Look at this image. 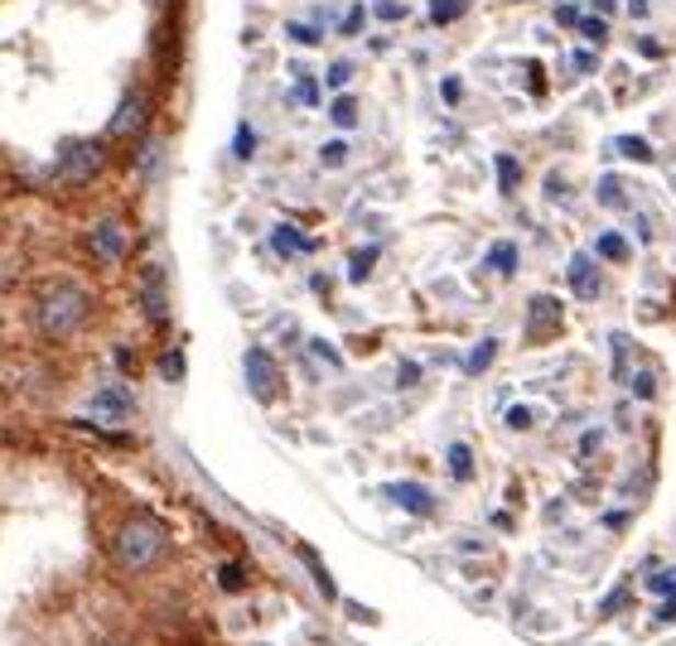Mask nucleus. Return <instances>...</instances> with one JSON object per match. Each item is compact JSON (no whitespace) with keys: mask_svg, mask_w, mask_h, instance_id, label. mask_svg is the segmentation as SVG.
I'll list each match as a JSON object with an SVG mask.
<instances>
[{"mask_svg":"<svg viewBox=\"0 0 676 646\" xmlns=\"http://www.w3.org/2000/svg\"><path fill=\"white\" fill-rule=\"evenodd\" d=\"M88 314H92V295L78 280H54V285H44L40 299H34V328H40V338H48V343L72 338L88 324Z\"/></svg>","mask_w":676,"mask_h":646,"instance_id":"f257e3e1","label":"nucleus"},{"mask_svg":"<svg viewBox=\"0 0 676 646\" xmlns=\"http://www.w3.org/2000/svg\"><path fill=\"white\" fill-rule=\"evenodd\" d=\"M169 535H165V521L150 517V511H136V517H126L112 535V559L126 575H145V569L160 565Z\"/></svg>","mask_w":676,"mask_h":646,"instance_id":"f03ea898","label":"nucleus"},{"mask_svg":"<svg viewBox=\"0 0 676 646\" xmlns=\"http://www.w3.org/2000/svg\"><path fill=\"white\" fill-rule=\"evenodd\" d=\"M97 174H102V145L97 140H68L64 150H58V184L82 189V184H92Z\"/></svg>","mask_w":676,"mask_h":646,"instance_id":"7ed1b4c3","label":"nucleus"},{"mask_svg":"<svg viewBox=\"0 0 676 646\" xmlns=\"http://www.w3.org/2000/svg\"><path fill=\"white\" fill-rule=\"evenodd\" d=\"M136 299H140V314L150 324H165L169 319V280H165V265L150 261L136 280Z\"/></svg>","mask_w":676,"mask_h":646,"instance_id":"20e7f679","label":"nucleus"},{"mask_svg":"<svg viewBox=\"0 0 676 646\" xmlns=\"http://www.w3.org/2000/svg\"><path fill=\"white\" fill-rule=\"evenodd\" d=\"M241 367H247V386H251V396H257V400H275V392H281V372H275L271 352H266V348H247Z\"/></svg>","mask_w":676,"mask_h":646,"instance_id":"39448f33","label":"nucleus"},{"mask_svg":"<svg viewBox=\"0 0 676 646\" xmlns=\"http://www.w3.org/2000/svg\"><path fill=\"white\" fill-rule=\"evenodd\" d=\"M145 121H150V102H145V92H126L106 131H112L116 140H131V136H140V131H145Z\"/></svg>","mask_w":676,"mask_h":646,"instance_id":"423d86ee","label":"nucleus"},{"mask_svg":"<svg viewBox=\"0 0 676 646\" xmlns=\"http://www.w3.org/2000/svg\"><path fill=\"white\" fill-rule=\"evenodd\" d=\"M551 333H561V304L551 295H537L527 304V338L531 343H547Z\"/></svg>","mask_w":676,"mask_h":646,"instance_id":"0eeeda50","label":"nucleus"},{"mask_svg":"<svg viewBox=\"0 0 676 646\" xmlns=\"http://www.w3.org/2000/svg\"><path fill=\"white\" fill-rule=\"evenodd\" d=\"M88 247H92V256H97L102 265H116L121 256H126V231H121V223H112V217H106V223L92 227Z\"/></svg>","mask_w":676,"mask_h":646,"instance_id":"6e6552de","label":"nucleus"},{"mask_svg":"<svg viewBox=\"0 0 676 646\" xmlns=\"http://www.w3.org/2000/svg\"><path fill=\"white\" fill-rule=\"evenodd\" d=\"M92 416L97 420H131L136 416V396L126 392V386H102V392L92 396Z\"/></svg>","mask_w":676,"mask_h":646,"instance_id":"1a4fd4ad","label":"nucleus"},{"mask_svg":"<svg viewBox=\"0 0 676 646\" xmlns=\"http://www.w3.org/2000/svg\"><path fill=\"white\" fill-rule=\"evenodd\" d=\"M386 497H392L396 507L416 511V517H430V511H435V497L426 492V487H416V483H392V487H386Z\"/></svg>","mask_w":676,"mask_h":646,"instance_id":"9d476101","label":"nucleus"},{"mask_svg":"<svg viewBox=\"0 0 676 646\" xmlns=\"http://www.w3.org/2000/svg\"><path fill=\"white\" fill-rule=\"evenodd\" d=\"M565 275H571V290H575V295L579 299H595L599 295V271H595V261H589V256H571V271H565Z\"/></svg>","mask_w":676,"mask_h":646,"instance_id":"9b49d317","label":"nucleus"},{"mask_svg":"<svg viewBox=\"0 0 676 646\" xmlns=\"http://www.w3.org/2000/svg\"><path fill=\"white\" fill-rule=\"evenodd\" d=\"M271 247L281 251V256H309V251H314V241L305 237V231H295L290 223H281V227L271 231Z\"/></svg>","mask_w":676,"mask_h":646,"instance_id":"f8f14e48","label":"nucleus"},{"mask_svg":"<svg viewBox=\"0 0 676 646\" xmlns=\"http://www.w3.org/2000/svg\"><path fill=\"white\" fill-rule=\"evenodd\" d=\"M488 265H493L498 275H512V271H517V247H512V241H498V247L488 251Z\"/></svg>","mask_w":676,"mask_h":646,"instance_id":"ddd939ff","label":"nucleus"},{"mask_svg":"<svg viewBox=\"0 0 676 646\" xmlns=\"http://www.w3.org/2000/svg\"><path fill=\"white\" fill-rule=\"evenodd\" d=\"M469 10V0H430V20L435 24H454Z\"/></svg>","mask_w":676,"mask_h":646,"instance_id":"4468645a","label":"nucleus"},{"mask_svg":"<svg viewBox=\"0 0 676 646\" xmlns=\"http://www.w3.org/2000/svg\"><path fill=\"white\" fill-rule=\"evenodd\" d=\"M329 116H334V126H358V102H353V97H334V102H329Z\"/></svg>","mask_w":676,"mask_h":646,"instance_id":"2eb2a0df","label":"nucleus"},{"mask_svg":"<svg viewBox=\"0 0 676 646\" xmlns=\"http://www.w3.org/2000/svg\"><path fill=\"white\" fill-rule=\"evenodd\" d=\"M595 251L604 256V261H628V241L619 237V231H604V237L595 241Z\"/></svg>","mask_w":676,"mask_h":646,"instance_id":"dca6fc26","label":"nucleus"},{"mask_svg":"<svg viewBox=\"0 0 676 646\" xmlns=\"http://www.w3.org/2000/svg\"><path fill=\"white\" fill-rule=\"evenodd\" d=\"M493 165H498V189H503V193H512V189H517V179H522V165H517L512 155H498Z\"/></svg>","mask_w":676,"mask_h":646,"instance_id":"f3484780","label":"nucleus"},{"mask_svg":"<svg viewBox=\"0 0 676 646\" xmlns=\"http://www.w3.org/2000/svg\"><path fill=\"white\" fill-rule=\"evenodd\" d=\"M613 150L628 155V160H638V165H647V160H652L647 140H638V136H619V140H613Z\"/></svg>","mask_w":676,"mask_h":646,"instance_id":"a211bd4d","label":"nucleus"},{"mask_svg":"<svg viewBox=\"0 0 676 646\" xmlns=\"http://www.w3.org/2000/svg\"><path fill=\"white\" fill-rule=\"evenodd\" d=\"M372 261H378V247H368V251H353V265H348V280H353V285H362V280L372 275Z\"/></svg>","mask_w":676,"mask_h":646,"instance_id":"6ab92c4d","label":"nucleus"},{"mask_svg":"<svg viewBox=\"0 0 676 646\" xmlns=\"http://www.w3.org/2000/svg\"><path fill=\"white\" fill-rule=\"evenodd\" d=\"M493 352H498V343H493V338H483V343H478V348L464 358V372H483V367H488V362H493Z\"/></svg>","mask_w":676,"mask_h":646,"instance_id":"aec40b11","label":"nucleus"},{"mask_svg":"<svg viewBox=\"0 0 676 646\" xmlns=\"http://www.w3.org/2000/svg\"><path fill=\"white\" fill-rule=\"evenodd\" d=\"M233 155H237V160H251V155H257V131H251V126H237Z\"/></svg>","mask_w":676,"mask_h":646,"instance_id":"412c9836","label":"nucleus"},{"mask_svg":"<svg viewBox=\"0 0 676 646\" xmlns=\"http://www.w3.org/2000/svg\"><path fill=\"white\" fill-rule=\"evenodd\" d=\"M343 160H348V140H324V145H319V165L338 169Z\"/></svg>","mask_w":676,"mask_h":646,"instance_id":"4be33fe9","label":"nucleus"},{"mask_svg":"<svg viewBox=\"0 0 676 646\" xmlns=\"http://www.w3.org/2000/svg\"><path fill=\"white\" fill-rule=\"evenodd\" d=\"M599 203H604V208H623V193H619V179H613V174L599 179Z\"/></svg>","mask_w":676,"mask_h":646,"instance_id":"5701e85b","label":"nucleus"},{"mask_svg":"<svg viewBox=\"0 0 676 646\" xmlns=\"http://www.w3.org/2000/svg\"><path fill=\"white\" fill-rule=\"evenodd\" d=\"M647 589H652V593H676V569H652V575H647Z\"/></svg>","mask_w":676,"mask_h":646,"instance_id":"b1692460","label":"nucleus"},{"mask_svg":"<svg viewBox=\"0 0 676 646\" xmlns=\"http://www.w3.org/2000/svg\"><path fill=\"white\" fill-rule=\"evenodd\" d=\"M579 34H585L589 44H604V39H609V24H604V15H599V20H585V15H579Z\"/></svg>","mask_w":676,"mask_h":646,"instance_id":"393cba45","label":"nucleus"},{"mask_svg":"<svg viewBox=\"0 0 676 646\" xmlns=\"http://www.w3.org/2000/svg\"><path fill=\"white\" fill-rule=\"evenodd\" d=\"M450 468H454V478H469V473H474V458H469V449H464V444H454V449H450Z\"/></svg>","mask_w":676,"mask_h":646,"instance_id":"a878e982","label":"nucleus"},{"mask_svg":"<svg viewBox=\"0 0 676 646\" xmlns=\"http://www.w3.org/2000/svg\"><path fill=\"white\" fill-rule=\"evenodd\" d=\"M160 376H165V382H179V376H184V358H179V352H165V358H160Z\"/></svg>","mask_w":676,"mask_h":646,"instance_id":"bb28decb","label":"nucleus"},{"mask_svg":"<svg viewBox=\"0 0 676 646\" xmlns=\"http://www.w3.org/2000/svg\"><path fill=\"white\" fill-rule=\"evenodd\" d=\"M160 155H165V145H160V140H150V145H145V155H140V174H145V179L155 174V165H160Z\"/></svg>","mask_w":676,"mask_h":646,"instance_id":"cd10ccee","label":"nucleus"},{"mask_svg":"<svg viewBox=\"0 0 676 646\" xmlns=\"http://www.w3.org/2000/svg\"><path fill=\"white\" fill-rule=\"evenodd\" d=\"M290 39H295V44H305V48H314V44H319V30H314V24H290Z\"/></svg>","mask_w":676,"mask_h":646,"instance_id":"c85d7f7f","label":"nucleus"},{"mask_svg":"<svg viewBox=\"0 0 676 646\" xmlns=\"http://www.w3.org/2000/svg\"><path fill=\"white\" fill-rule=\"evenodd\" d=\"M372 15H378V20H402L406 5H402V0H378V5H372Z\"/></svg>","mask_w":676,"mask_h":646,"instance_id":"c756f323","label":"nucleus"},{"mask_svg":"<svg viewBox=\"0 0 676 646\" xmlns=\"http://www.w3.org/2000/svg\"><path fill=\"white\" fill-rule=\"evenodd\" d=\"M305 565H309V575L319 579V589H324V593H329V599H334V579H329V575H324V569H319V559H314V551H305Z\"/></svg>","mask_w":676,"mask_h":646,"instance_id":"7c9ffc66","label":"nucleus"},{"mask_svg":"<svg viewBox=\"0 0 676 646\" xmlns=\"http://www.w3.org/2000/svg\"><path fill=\"white\" fill-rule=\"evenodd\" d=\"M348 78H353V68H348V64H334L329 72H324V82H329V88H348Z\"/></svg>","mask_w":676,"mask_h":646,"instance_id":"2f4dec72","label":"nucleus"},{"mask_svg":"<svg viewBox=\"0 0 676 646\" xmlns=\"http://www.w3.org/2000/svg\"><path fill=\"white\" fill-rule=\"evenodd\" d=\"M309 348H314V358H319V362H329V367H334V372H338V367H343V358H338V352H334L329 343H319V338H314V343H309Z\"/></svg>","mask_w":676,"mask_h":646,"instance_id":"473e14b6","label":"nucleus"},{"mask_svg":"<svg viewBox=\"0 0 676 646\" xmlns=\"http://www.w3.org/2000/svg\"><path fill=\"white\" fill-rule=\"evenodd\" d=\"M295 97H300V102H305V106L319 102V92H314V82H309V78H300V82H295Z\"/></svg>","mask_w":676,"mask_h":646,"instance_id":"72a5a7b5","label":"nucleus"},{"mask_svg":"<svg viewBox=\"0 0 676 646\" xmlns=\"http://www.w3.org/2000/svg\"><path fill=\"white\" fill-rule=\"evenodd\" d=\"M362 15H368V10H362V5L348 10V15H343V34H358V30H362Z\"/></svg>","mask_w":676,"mask_h":646,"instance_id":"f704fd0d","label":"nucleus"},{"mask_svg":"<svg viewBox=\"0 0 676 646\" xmlns=\"http://www.w3.org/2000/svg\"><path fill=\"white\" fill-rule=\"evenodd\" d=\"M599 444H604V434H599V430H589L585 439H579V454H595Z\"/></svg>","mask_w":676,"mask_h":646,"instance_id":"c9c22d12","label":"nucleus"},{"mask_svg":"<svg viewBox=\"0 0 676 646\" xmlns=\"http://www.w3.org/2000/svg\"><path fill=\"white\" fill-rule=\"evenodd\" d=\"M507 424H512V430H527V424H531V410H522V406H517L512 416H507Z\"/></svg>","mask_w":676,"mask_h":646,"instance_id":"e433bc0d","label":"nucleus"},{"mask_svg":"<svg viewBox=\"0 0 676 646\" xmlns=\"http://www.w3.org/2000/svg\"><path fill=\"white\" fill-rule=\"evenodd\" d=\"M223 589H241V569H237V565L223 569Z\"/></svg>","mask_w":676,"mask_h":646,"instance_id":"4c0bfd02","label":"nucleus"},{"mask_svg":"<svg viewBox=\"0 0 676 646\" xmlns=\"http://www.w3.org/2000/svg\"><path fill=\"white\" fill-rule=\"evenodd\" d=\"M657 623H676V593H667V608L657 613Z\"/></svg>","mask_w":676,"mask_h":646,"instance_id":"58836bf2","label":"nucleus"},{"mask_svg":"<svg viewBox=\"0 0 676 646\" xmlns=\"http://www.w3.org/2000/svg\"><path fill=\"white\" fill-rule=\"evenodd\" d=\"M555 20H561V24H579V10L575 5H561V10H555Z\"/></svg>","mask_w":676,"mask_h":646,"instance_id":"ea45409f","label":"nucleus"},{"mask_svg":"<svg viewBox=\"0 0 676 646\" xmlns=\"http://www.w3.org/2000/svg\"><path fill=\"white\" fill-rule=\"evenodd\" d=\"M628 15L643 20V15H647V0H628Z\"/></svg>","mask_w":676,"mask_h":646,"instance_id":"a19ab883","label":"nucleus"},{"mask_svg":"<svg viewBox=\"0 0 676 646\" xmlns=\"http://www.w3.org/2000/svg\"><path fill=\"white\" fill-rule=\"evenodd\" d=\"M440 92H444V97H450V102H459V92H464V88H459V82L450 78V82H440Z\"/></svg>","mask_w":676,"mask_h":646,"instance_id":"79ce46f5","label":"nucleus"},{"mask_svg":"<svg viewBox=\"0 0 676 646\" xmlns=\"http://www.w3.org/2000/svg\"><path fill=\"white\" fill-rule=\"evenodd\" d=\"M416 376H420V367H416V362H406V367H402V386H410Z\"/></svg>","mask_w":676,"mask_h":646,"instance_id":"37998d69","label":"nucleus"},{"mask_svg":"<svg viewBox=\"0 0 676 646\" xmlns=\"http://www.w3.org/2000/svg\"><path fill=\"white\" fill-rule=\"evenodd\" d=\"M0 290H5V265H0Z\"/></svg>","mask_w":676,"mask_h":646,"instance_id":"c03bdc74","label":"nucleus"},{"mask_svg":"<svg viewBox=\"0 0 676 646\" xmlns=\"http://www.w3.org/2000/svg\"><path fill=\"white\" fill-rule=\"evenodd\" d=\"M106 646H126V642H106Z\"/></svg>","mask_w":676,"mask_h":646,"instance_id":"a18cd8bd","label":"nucleus"},{"mask_svg":"<svg viewBox=\"0 0 676 646\" xmlns=\"http://www.w3.org/2000/svg\"><path fill=\"white\" fill-rule=\"evenodd\" d=\"M150 5H160V0H150Z\"/></svg>","mask_w":676,"mask_h":646,"instance_id":"49530a36","label":"nucleus"}]
</instances>
